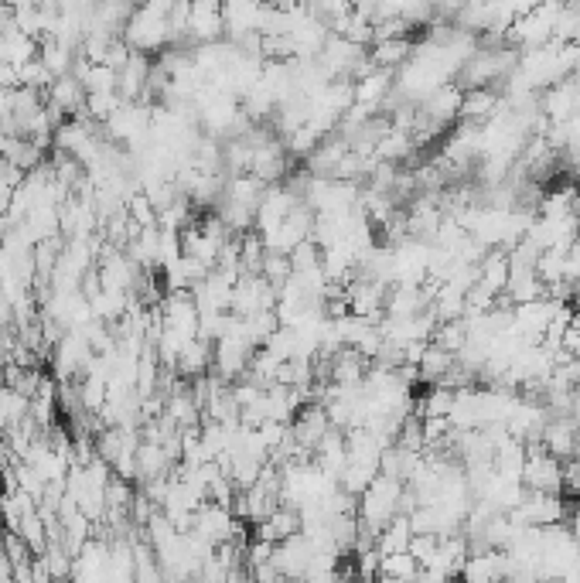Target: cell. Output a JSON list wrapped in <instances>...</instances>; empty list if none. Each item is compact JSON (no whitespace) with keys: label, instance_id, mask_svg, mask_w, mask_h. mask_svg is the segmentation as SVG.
<instances>
[{"label":"cell","instance_id":"obj_7","mask_svg":"<svg viewBox=\"0 0 580 583\" xmlns=\"http://www.w3.org/2000/svg\"><path fill=\"white\" fill-rule=\"evenodd\" d=\"M45 106H52V110H58V113L79 116L82 110H86V89H82V82H76L72 76H62V79L52 82V89H48Z\"/></svg>","mask_w":580,"mask_h":583},{"label":"cell","instance_id":"obj_5","mask_svg":"<svg viewBox=\"0 0 580 583\" xmlns=\"http://www.w3.org/2000/svg\"><path fill=\"white\" fill-rule=\"evenodd\" d=\"M188 35L198 45H212L226 35V18H222L219 4H192V21H188Z\"/></svg>","mask_w":580,"mask_h":583},{"label":"cell","instance_id":"obj_2","mask_svg":"<svg viewBox=\"0 0 580 583\" xmlns=\"http://www.w3.org/2000/svg\"><path fill=\"white\" fill-rule=\"evenodd\" d=\"M567 512L570 508L563 502V495H536V491H526L522 502L509 512V519L516 522V526L553 529V526H563Z\"/></svg>","mask_w":580,"mask_h":583},{"label":"cell","instance_id":"obj_1","mask_svg":"<svg viewBox=\"0 0 580 583\" xmlns=\"http://www.w3.org/2000/svg\"><path fill=\"white\" fill-rule=\"evenodd\" d=\"M171 7L174 4H144V7H134V14H130L127 28H123V41L130 45V52L151 55V52H161L164 45H171V28H168Z\"/></svg>","mask_w":580,"mask_h":583},{"label":"cell","instance_id":"obj_4","mask_svg":"<svg viewBox=\"0 0 580 583\" xmlns=\"http://www.w3.org/2000/svg\"><path fill=\"white\" fill-rule=\"evenodd\" d=\"M461 99H464L461 89L447 82L444 89H437L434 96H427L424 103L417 106V110H420V116H424L427 123H434V127L444 130V127H451V123L461 120Z\"/></svg>","mask_w":580,"mask_h":583},{"label":"cell","instance_id":"obj_14","mask_svg":"<svg viewBox=\"0 0 580 583\" xmlns=\"http://www.w3.org/2000/svg\"><path fill=\"white\" fill-rule=\"evenodd\" d=\"M379 577L400 580V583H413V580L420 577V566H417V560H413L410 553H393V556H383Z\"/></svg>","mask_w":580,"mask_h":583},{"label":"cell","instance_id":"obj_13","mask_svg":"<svg viewBox=\"0 0 580 583\" xmlns=\"http://www.w3.org/2000/svg\"><path fill=\"white\" fill-rule=\"evenodd\" d=\"M454 362H458V355H451V352H444V348H437V345H427V352L424 358H420V379L424 382H444L447 379V372L454 369Z\"/></svg>","mask_w":580,"mask_h":583},{"label":"cell","instance_id":"obj_8","mask_svg":"<svg viewBox=\"0 0 580 583\" xmlns=\"http://www.w3.org/2000/svg\"><path fill=\"white\" fill-rule=\"evenodd\" d=\"M355 86V103L359 106H369V110H379L383 106V99L393 93V72H383V69H372L369 76H362L359 82H352Z\"/></svg>","mask_w":580,"mask_h":583},{"label":"cell","instance_id":"obj_10","mask_svg":"<svg viewBox=\"0 0 580 583\" xmlns=\"http://www.w3.org/2000/svg\"><path fill=\"white\" fill-rule=\"evenodd\" d=\"M209 365H212V345L195 338L192 345H185L174 372H178V379H202V376H209Z\"/></svg>","mask_w":580,"mask_h":583},{"label":"cell","instance_id":"obj_16","mask_svg":"<svg viewBox=\"0 0 580 583\" xmlns=\"http://www.w3.org/2000/svg\"><path fill=\"white\" fill-rule=\"evenodd\" d=\"M437 543H441L437 536H413L410 539V549H406V553H410L413 560H417L420 570H427V566L434 563V556H437Z\"/></svg>","mask_w":580,"mask_h":583},{"label":"cell","instance_id":"obj_6","mask_svg":"<svg viewBox=\"0 0 580 583\" xmlns=\"http://www.w3.org/2000/svg\"><path fill=\"white\" fill-rule=\"evenodd\" d=\"M502 93L499 89H471V93H464V99H461V120L464 123H488L492 120L495 113L502 110Z\"/></svg>","mask_w":580,"mask_h":583},{"label":"cell","instance_id":"obj_17","mask_svg":"<svg viewBox=\"0 0 580 583\" xmlns=\"http://www.w3.org/2000/svg\"><path fill=\"white\" fill-rule=\"evenodd\" d=\"M574 188H577V198H580V178H577V185H574Z\"/></svg>","mask_w":580,"mask_h":583},{"label":"cell","instance_id":"obj_11","mask_svg":"<svg viewBox=\"0 0 580 583\" xmlns=\"http://www.w3.org/2000/svg\"><path fill=\"white\" fill-rule=\"evenodd\" d=\"M410 539H413V529H410V519L406 515H396L389 526L376 536V549L383 556H393V553H406L410 549Z\"/></svg>","mask_w":580,"mask_h":583},{"label":"cell","instance_id":"obj_15","mask_svg":"<svg viewBox=\"0 0 580 583\" xmlns=\"http://www.w3.org/2000/svg\"><path fill=\"white\" fill-rule=\"evenodd\" d=\"M123 106V99L116 96V93H93V96H86V113L93 116V120H110V116L120 110Z\"/></svg>","mask_w":580,"mask_h":583},{"label":"cell","instance_id":"obj_3","mask_svg":"<svg viewBox=\"0 0 580 583\" xmlns=\"http://www.w3.org/2000/svg\"><path fill=\"white\" fill-rule=\"evenodd\" d=\"M522 488L536 495H560L563 491V464L550 457L540 444H526V464H522Z\"/></svg>","mask_w":580,"mask_h":583},{"label":"cell","instance_id":"obj_12","mask_svg":"<svg viewBox=\"0 0 580 583\" xmlns=\"http://www.w3.org/2000/svg\"><path fill=\"white\" fill-rule=\"evenodd\" d=\"M38 58H41V65H45V69L52 72L55 79H62V76H72V65H76V55H72V48L58 45L55 38L41 41V48H38Z\"/></svg>","mask_w":580,"mask_h":583},{"label":"cell","instance_id":"obj_9","mask_svg":"<svg viewBox=\"0 0 580 583\" xmlns=\"http://www.w3.org/2000/svg\"><path fill=\"white\" fill-rule=\"evenodd\" d=\"M410 55H413V41L410 38L376 41V45L369 48V62L376 65V69H383V72L403 69V65L410 62Z\"/></svg>","mask_w":580,"mask_h":583}]
</instances>
